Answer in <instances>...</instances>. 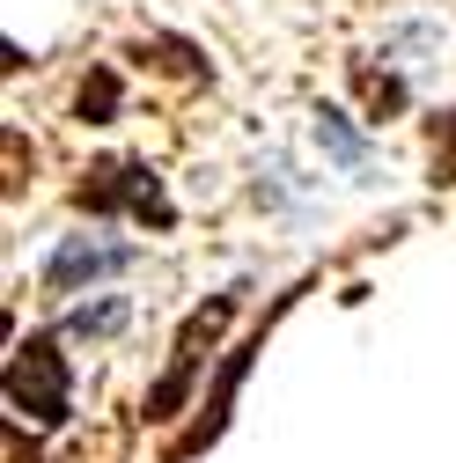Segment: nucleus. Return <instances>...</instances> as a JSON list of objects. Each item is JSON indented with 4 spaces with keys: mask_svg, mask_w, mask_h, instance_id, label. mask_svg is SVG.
Instances as JSON below:
<instances>
[{
    "mask_svg": "<svg viewBox=\"0 0 456 463\" xmlns=\"http://www.w3.org/2000/svg\"><path fill=\"white\" fill-rule=\"evenodd\" d=\"M0 390H8L15 427H23V420H30V427H67V412H74V368H67V354H60V331H30V338L15 345L8 375H0Z\"/></svg>",
    "mask_w": 456,
    "mask_h": 463,
    "instance_id": "f257e3e1",
    "label": "nucleus"
},
{
    "mask_svg": "<svg viewBox=\"0 0 456 463\" xmlns=\"http://www.w3.org/2000/svg\"><path fill=\"white\" fill-rule=\"evenodd\" d=\"M302 295H309V279H302V287H288V295H280V302L265 309V324H258V331H251V338L236 345V354H221V375H214V390L199 397V420H192V427L177 434V449H169L162 463H192V456H206V449H214V441L228 434V412H236V390H243V375H251V361L265 354V338H272V324L288 317V309H295Z\"/></svg>",
    "mask_w": 456,
    "mask_h": 463,
    "instance_id": "f03ea898",
    "label": "nucleus"
},
{
    "mask_svg": "<svg viewBox=\"0 0 456 463\" xmlns=\"http://www.w3.org/2000/svg\"><path fill=\"white\" fill-rule=\"evenodd\" d=\"M243 295H251V287H228V295L199 302V309L177 324V338H169V368H162V383H155V390H147V404H140L155 427H162V420H177L185 404H192V383H199V368H206V345L221 338V324H228V317L243 309Z\"/></svg>",
    "mask_w": 456,
    "mask_h": 463,
    "instance_id": "7ed1b4c3",
    "label": "nucleus"
},
{
    "mask_svg": "<svg viewBox=\"0 0 456 463\" xmlns=\"http://www.w3.org/2000/svg\"><path fill=\"white\" fill-rule=\"evenodd\" d=\"M74 206L81 213H133L147 228H177V206H169L162 177L147 155H110L89 169V184H74Z\"/></svg>",
    "mask_w": 456,
    "mask_h": 463,
    "instance_id": "20e7f679",
    "label": "nucleus"
},
{
    "mask_svg": "<svg viewBox=\"0 0 456 463\" xmlns=\"http://www.w3.org/2000/svg\"><path fill=\"white\" fill-rule=\"evenodd\" d=\"M133 258H140L133 243H89V236H67L60 250L44 258V287H52V295H74V287H89V279L126 272Z\"/></svg>",
    "mask_w": 456,
    "mask_h": 463,
    "instance_id": "39448f33",
    "label": "nucleus"
},
{
    "mask_svg": "<svg viewBox=\"0 0 456 463\" xmlns=\"http://www.w3.org/2000/svg\"><path fill=\"white\" fill-rule=\"evenodd\" d=\"M126 317H133V309H126V295H103V302L74 309L60 331H67V338H110V331H126Z\"/></svg>",
    "mask_w": 456,
    "mask_h": 463,
    "instance_id": "423d86ee",
    "label": "nucleus"
},
{
    "mask_svg": "<svg viewBox=\"0 0 456 463\" xmlns=\"http://www.w3.org/2000/svg\"><path fill=\"white\" fill-rule=\"evenodd\" d=\"M119 103H126V89H119V74H110V67H96L89 81H81V126H110V118H119Z\"/></svg>",
    "mask_w": 456,
    "mask_h": 463,
    "instance_id": "0eeeda50",
    "label": "nucleus"
},
{
    "mask_svg": "<svg viewBox=\"0 0 456 463\" xmlns=\"http://www.w3.org/2000/svg\"><path fill=\"white\" fill-rule=\"evenodd\" d=\"M317 140H324V147H331L338 162H347V169H361V162H368V140H361V133L347 126V110H331V103L317 110Z\"/></svg>",
    "mask_w": 456,
    "mask_h": 463,
    "instance_id": "6e6552de",
    "label": "nucleus"
},
{
    "mask_svg": "<svg viewBox=\"0 0 456 463\" xmlns=\"http://www.w3.org/2000/svg\"><path fill=\"white\" fill-rule=\"evenodd\" d=\"M354 81H361V96L375 103V118H397V110H405V81H397V74H368V67H354Z\"/></svg>",
    "mask_w": 456,
    "mask_h": 463,
    "instance_id": "1a4fd4ad",
    "label": "nucleus"
},
{
    "mask_svg": "<svg viewBox=\"0 0 456 463\" xmlns=\"http://www.w3.org/2000/svg\"><path fill=\"white\" fill-rule=\"evenodd\" d=\"M427 133H434V177L427 184H456V110H442Z\"/></svg>",
    "mask_w": 456,
    "mask_h": 463,
    "instance_id": "9d476101",
    "label": "nucleus"
}]
</instances>
